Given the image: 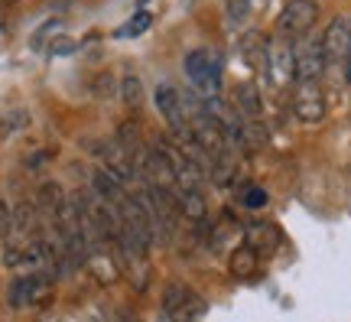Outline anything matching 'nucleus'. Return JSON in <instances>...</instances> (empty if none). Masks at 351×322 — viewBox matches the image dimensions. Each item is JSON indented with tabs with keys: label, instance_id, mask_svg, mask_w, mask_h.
Returning <instances> with one entry per match:
<instances>
[{
	"label": "nucleus",
	"instance_id": "nucleus-17",
	"mask_svg": "<svg viewBox=\"0 0 351 322\" xmlns=\"http://www.w3.org/2000/svg\"><path fill=\"white\" fill-rule=\"evenodd\" d=\"M117 95L124 98V104L130 108V111H137L140 101H143V82H140L137 75H124L121 85H117Z\"/></svg>",
	"mask_w": 351,
	"mask_h": 322
},
{
	"label": "nucleus",
	"instance_id": "nucleus-5",
	"mask_svg": "<svg viewBox=\"0 0 351 322\" xmlns=\"http://www.w3.org/2000/svg\"><path fill=\"white\" fill-rule=\"evenodd\" d=\"M289 108L300 124H322L326 121V91L319 82H296L289 95Z\"/></svg>",
	"mask_w": 351,
	"mask_h": 322
},
{
	"label": "nucleus",
	"instance_id": "nucleus-23",
	"mask_svg": "<svg viewBox=\"0 0 351 322\" xmlns=\"http://www.w3.org/2000/svg\"><path fill=\"white\" fill-rule=\"evenodd\" d=\"M72 49H75V43L65 36V33H59V36H56L49 46H46V52H49V56H65V52H72Z\"/></svg>",
	"mask_w": 351,
	"mask_h": 322
},
{
	"label": "nucleus",
	"instance_id": "nucleus-7",
	"mask_svg": "<svg viewBox=\"0 0 351 322\" xmlns=\"http://www.w3.org/2000/svg\"><path fill=\"white\" fill-rule=\"evenodd\" d=\"M98 160H101V170H108V173L124 186V183H134L137 179V166H134V157L127 153V147L114 137V140H104L98 143Z\"/></svg>",
	"mask_w": 351,
	"mask_h": 322
},
{
	"label": "nucleus",
	"instance_id": "nucleus-16",
	"mask_svg": "<svg viewBox=\"0 0 351 322\" xmlns=\"http://www.w3.org/2000/svg\"><path fill=\"white\" fill-rule=\"evenodd\" d=\"M205 179H208L212 186H218V189H228L231 183H234V157H218V160H212Z\"/></svg>",
	"mask_w": 351,
	"mask_h": 322
},
{
	"label": "nucleus",
	"instance_id": "nucleus-14",
	"mask_svg": "<svg viewBox=\"0 0 351 322\" xmlns=\"http://www.w3.org/2000/svg\"><path fill=\"white\" fill-rule=\"evenodd\" d=\"M176 196H179V211H182V218L189 225L195 222H205L208 215H205V196H202L199 189H176Z\"/></svg>",
	"mask_w": 351,
	"mask_h": 322
},
{
	"label": "nucleus",
	"instance_id": "nucleus-20",
	"mask_svg": "<svg viewBox=\"0 0 351 322\" xmlns=\"http://www.w3.org/2000/svg\"><path fill=\"white\" fill-rule=\"evenodd\" d=\"M59 33H62V23H59V20H52V23L39 26L36 36H33V49H46V46H49V43L59 36Z\"/></svg>",
	"mask_w": 351,
	"mask_h": 322
},
{
	"label": "nucleus",
	"instance_id": "nucleus-11",
	"mask_svg": "<svg viewBox=\"0 0 351 322\" xmlns=\"http://www.w3.org/2000/svg\"><path fill=\"white\" fill-rule=\"evenodd\" d=\"M85 267L91 271V277L98 280V284H114L117 277H121V264H117V254L114 248L108 244H95V248H88L85 254Z\"/></svg>",
	"mask_w": 351,
	"mask_h": 322
},
{
	"label": "nucleus",
	"instance_id": "nucleus-22",
	"mask_svg": "<svg viewBox=\"0 0 351 322\" xmlns=\"http://www.w3.org/2000/svg\"><path fill=\"white\" fill-rule=\"evenodd\" d=\"M117 85H121V82H117ZM117 85H114V75H98V78H95V95H98V98H108V95H114V91H117Z\"/></svg>",
	"mask_w": 351,
	"mask_h": 322
},
{
	"label": "nucleus",
	"instance_id": "nucleus-21",
	"mask_svg": "<svg viewBox=\"0 0 351 322\" xmlns=\"http://www.w3.org/2000/svg\"><path fill=\"white\" fill-rule=\"evenodd\" d=\"M251 16V0H228V20L231 23H244Z\"/></svg>",
	"mask_w": 351,
	"mask_h": 322
},
{
	"label": "nucleus",
	"instance_id": "nucleus-4",
	"mask_svg": "<svg viewBox=\"0 0 351 322\" xmlns=\"http://www.w3.org/2000/svg\"><path fill=\"white\" fill-rule=\"evenodd\" d=\"M163 312L169 322H199L205 316V299L186 284H169L163 293Z\"/></svg>",
	"mask_w": 351,
	"mask_h": 322
},
{
	"label": "nucleus",
	"instance_id": "nucleus-15",
	"mask_svg": "<svg viewBox=\"0 0 351 322\" xmlns=\"http://www.w3.org/2000/svg\"><path fill=\"white\" fill-rule=\"evenodd\" d=\"M241 137H244V150H247V153L263 150L270 143V130L263 124V117H257V121H241Z\"/></svg>",
	"mask_w": 351,
	"mask_h": 322
},
{
	"label": "nucleus",
	"instance_id": "nucleus-19",
	"mask_svg": "<svg viewBox=\"0 0 351 322\" xmlns=\"http://www.w3.org/2000/svg\"><path fill=\"white\" fill-rule=\"evenodd\" d=\"M238 202L244 205V209H263L267 205V192H263L257 183H238Z\"/></svg>",
	"mask_w": 351,
	"mask_h": 322
},
{
	"label": "nucleus",
	"instance_id": "nucleus-1",
	"mask_svg": "<svg viewBox=\"0 0 351 322\" xmlns=\"http://www.w3.org/2000/svg\"><path fill=\"white\" fill-rule=\"evenodd\" d=\"M263 78L274 91H289L296 85V56H293V39L287 36H270L267 49H263Z\"/></svg>",
	"mask_w": 351,
	"mask_h": 322
},
{
	"label": "nucleus",
	"instance_id": "nucleus-8",
	"mask_svg": "<svg viewBox=\"0 0 351 322\" xmlns=\"http://www.w3.org/2000/svg\"><path fill=\"white\" fill-rule=\"evenodd\" d=\"M322 49H326V65H345L351 56V20L348 16H335L332 23L322 30Z\"/></svg>",
	"mask_w": 351,
	"mask_h": 322
},
{
	"label": "nucleus",
	"instance_id": "nucleus-6",
	"mask_svg": "<svg viewBox=\"0 0 351 322\" xmlns=\"http://www.w3.org/2000/svg\"><path fill=\"white\" fill-rule=\"evenodd\" d=\"M315 23H319V3L315 0H289L280 13V20H276V30H280V36L300 39L309 30H315Z\"/></svg>",
	"mask_w": 351,
	"mask_h": 322
},
{
	"label": "nucleus",
	"instance_id": "nucleus-18",
	"mask_svg": "<svg viewBox=\"0 0 351 322\" xmlns=\"http://www.w3.org/2000/svg\"><path fill=\"white\" fill-rule=\"evenodd\" d=\"M150 23H153V16L147 10H140V13H134L124 26H117V33H114V36L117 39H137V36H143V33L150 30Z\"/></svg>",
	"mask_w": 351,
	"mask_h": 322
},
{
	"label": "nucleus",
	"instance_id": "nucleus-12",
	"mask_svg": "<svg viewBox=\"0 0 351 322\" xmlns=\"http://www.w3.org/2000/svg\"><path fill=\"white\" fill-rule=\"evenodd\" d=\"M231 108L238 111L241 121H257L263 117V101H261V91L254 82H241L234 88V101H231Z\"/></svg>",
	"mask_w": 351,
	"mask_h": 322
},
{
	"label": "nucleus",
	"instance_id": "nucleus-3",
	"mask_svg": "<svg viewBox=\"0 0 351 322\" xmlns=\"http://www.w3.org/2000/svg\"><path fill=\"white\" fill-rule=\"evenodd\" d=\"M293 56H296V82H319L326 72V49H322V33L309 30L306 36L293 43Z\"/></svg>",
	"mask_w": 351,
	"mask_h": 322
},
{
	"label": "nucleus",
	"instance_id": "nucleus-9",
	"mask_svg": "<svg viewBox=\"0 0 351 322\" xmlns=\"http://www.w3.org/2000/svg\"><path fill=\"white\" fill-rule=\"evenodd\" d=\"M241 238L251 251H257L261 257H274L283 248V231L274 222H247L241 228Z\"/></svg>",
	"mask_w": 351,
	"mask_h": 322
},
{
	"label": "nucleus",
	"instance_id": "nucleus-2",
	"mask_svg": "<svg viewBox=\"0 0 351 322\" xmlns=\"http://www.w3.org/2000/svg\"><path fill=\"white\" fill-rule=\"evenodd\" d=\"M186 78L199 98L221 95V59L212 49H192L186 56Z\"/></svg>",
	"mask_w": 351,
	"mask_h": 322
},
{
	"label": "nucleus",
	"instance_id": "nucleus-10",
	"mask_svg": "<svg viewBox=\"0 0 351 322\" xmlns=\"http://www.w3.org/2000/svg\"><path fill=\"white\" fill-rule=\"evenodd\" d=\"M153 101H156V111H160V117L166 121V127L173 130V137L186 134L189 121H186V111H182V98H179V91L163 82V85H156V91H153Z\"/></svg>",
	"mask_w": 351,
	"mask_h": 322
},
{
	"label": "nucleus",
	"instance_id": "nucleus-13",
	"mask_svg": "<svg viewBox=\"0 0 351 322\" xmlns=\"http://www.w3.org/2000/svg\"><path fill=\"white\" fill-rule=\"evenodd\" d=\"M228 267H231V273H234L238 280H251V277H257L261 254H257V251H251L247 244H238V248L231 251V257H228Z\"/></svg>",
	"mask_w": 351,
	"mask_h": 322
}]
</instances>
